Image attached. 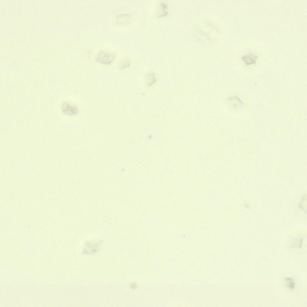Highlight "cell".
Here are the masks:
<instances>
[{
	"instance_id": "cell-1",
	"label": "cell",
	"mask_w": 307,
	"mask_h": 307,
	"mask_svg": "<svg viewBox=\"0 0 307 307\" xmlns=\"http://www.w3.org/2000/svg\"><path fill=\"white\" fill-rule=\"evenodd\" d=\"M116 56L114 53L102 51L99 53L95 61L102 64H109L114 61Z\"/></svg>"
},
{
	"instance_id": "cell-2",
	"label": "cell",
	"mask_w": 307,
	"mask_h": 307,
	"mask_svg": "<svg viewBox=\"0 0 307 307\" xmlns=\"http://www.w3.org/2000/svg\"><path fill=\"white\" fill-rule=\"evenodd\" d=\"M61 109L64 114L70 116L76 115L79 113L78 109L76 105L67 102L62 103Z\"/></svg>"
},
{
	"instance_id": "cell-3",
	"label": "cell",
	"mask_w": 307,
	"mask_h": 307,
	"mask_svg": "<svg viewBox=\"0 0 307 307\" xmlns=\"http://www.w3.org/2000/svg\"><path fill=\"white\" fill-rule=\"evenodd\" d=\"M257 58L256 55L250 53L242 56L241 58L246 65H249L255 63Z\"/></svg>"
},
{
	"instance_id": "cell-4",
	"label": "cell",
	"mask_w": 307,
	"mask_h": 307,
	"mask_svg": "<svg viewBox=\"0 0 307 307\" xmlns=\"http://www.w3.org/2000/svg\"><path fill=\"white\" fill-rule=\"evenodd\" d=\"M228 100L234 108L236 109L241 108L243 106V103L241 100L237 96H234L229 98Z\"/></svg>"
},
{
	"instance_id": "cell-5",
	"label": "cell",
	"mask_w": 307,
	"mask_h": 307,
	"mask_svg": "<svg viewBox=\"0 0 307 307\" xmlns=\"http://www.w3.org/2000/svg\"><path fill=\"white\" fill-rule=\"evenodd\" d=\"M98 245L97 243H90L87 244L86 248H85L83 250V252H84L86 253V252L88 253L89 252H90V253H94L97 251L98 250V248H99V246H98Z\"/></svg>"
},
{
	"instance_id": "cell-6",
	"label": "cell",
	"mask_w": 307,
	"mask_h": 307,
	"mask_svg": "<svg viewBox=\"0 0 307 307\" xmlns=\"http://www.w3.org/2000/svg\"><path fill=\"white\" fill-rule=\"evenodd\" d=\"M129 15L128 14H121L118 15L116 19L117 23H123L127 22Z\"/></svg>"
},
{
	"instance_id": "cell-7",
	"label": "cell",
	"mask_w": 307,
	"mask_h": 307,
	"mask_svg": "<svg viewBox=\"0 0 307 307\" xmlns=\"http://www.w3.org/2000/svg\"><path fill=\"white\" fill-rule=\"evenodd\" d=\"M147 84L149 86H150L154 83L156 81L154 73H153L149 75L147 77Z\"/></svg>"
},
{
	"instance_id": "cell-8",
	"label": "cell",
	"mask_w": 307,
	"mask_h": 307,
	"mask_svg": "<svg viewBox=\"0 0 307 307\" xmlns=\"http://www.w3.org/2000/svg\"><path fill=\"white\" fill-rule=\"evenodd\" d=\"M285 281L288 287L291 289H293L295 287V283L293 279L291 278H287L285 279Z\"/></svg>"
},
{
	"instance_id": "cell-9",
	"label": "cell",
	"mask_w": 307,
	"mask_h": 307,
	"mask_svg": "<svg viewBox=\"0 0 307 307\" xmlns=\"http://www.w3.org/2000/svg\"><path fill=\"white\" fill-rule=\"evenodd\" d=\"M130 65V61L128 59H126L121 62L120 64V68L122 69L128 68Z\"/></svg>"
}]
</instances>
